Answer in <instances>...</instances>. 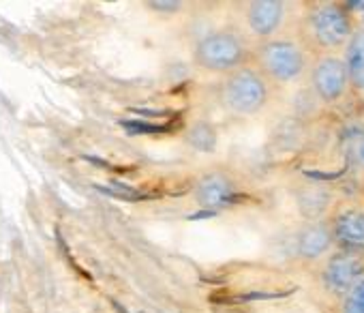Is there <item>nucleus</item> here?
<instances>
[{
    "label": "nucleus",
    "mask_w": 364,
    "mask_h": 313,
    "mask_svg": "<svg viewBox=\"0 0 364 313\" xmlns=\"http://www.w3.org/2000/svg\"><path fill=\"white\" fill-rule=\"evenodd\" d=\"M358 28L360 24L349 3L319 0V3L304 5L296 35L311 56H328L343 54Z\"/></svg>",
    "instance_id": "obj_1"
},
{
    "label": "nucleus",
    "mask_w": 364,
    "mask_h": 313,
    "mask_svg": "<svg viewBox=\"0 0 364 313\" xmlns=\"http://www.w3.org/2000/svg\"><path fill=\"white\" fill-rule=\"evenodd\" d=\"M191 56L200 71L225 78L251 63L253 41L242 33L240 26H219L204 33L193 43Z\"/></svg>",
    "instance_id": "obj_2"
},
{
    "label": "nucleus",
    "mask_w": 364,
    "mask_h": 313,
    "mask_svg": "<svg viewBox=\"0 0 364 313\" xmlns=\"http://www.w3.org/2000/svg\"><path fill=\"white\" fill-rule=\"evenodd\" d=\"M313 56L296 33H283L274 39L253 43L251 63L277 86H291L306 80Z\"/></svg>",
    "instance_id": "obj_3"
},
{
    "label": "nucleus",
    "mask_w": 364,
    "mask_h": 313,
    "mask_svg": "<svg viewBox=\"0 0 364 313\" xmlns=\"http://www.w3.org/2000/svg\"><path fill=\"white\" fill-rule=\"evenodd\" d=\"M277 86L253 65H245L217 84V99L225 112L238 118L262 114L274 99Z\"/></svg>",
    "instance_id": "obj_4"
},
{
    "label": "nucleus",
    "mask_w": 364,
    "mask_h": 313,
    "mask_svg": "<svg viewBox=\"0 0 364 313\" xmlns=\"http://www.w3.org/2000/svg\"><path fill=\"white\" fill-rule=\"evenodd\" d=\"M306 86L313 90L321 107L338 105L347 95H351L347 67L343 54L313 56L311 69L306 75Z\"/></svg>",
    "instance_id": "obj_5"
},
{
    "label": "nucleus",
    "mask_w": 364,
    "mask_h": 313,
    "mask_svg": "<svg viewBox=\"0 0 364 313\" xmlns=\"http://www.w3.org/2000/svg\"><path fill=\"white\" fill-rule=\"evenodd\" d=\"M319 287L334 300V304L364 279V253L334 249L317 268Z\"/></svg>",
    "instance_id": "obj_6"
},
{
    "label": "nucleus",
    "mask_w": 364,
    "mask_h": 313,
    "mask_svg": "<svg viewBox=\"0 0 364 313\" xmlns=\"http://www.w3.org/2000/svg\"><path fill=\"white\" fill-rule=\"evenodd\" d=\"M240 28L253 41H268L285 33L289 5L283 0H249L238 5Z\"/></svg>",
    "instance_id": "obj_7"
},
{
    "label": "nucleus",
    "mask_w": 364,
    "mask_h": 313,
    "mask_svg": "<svg viewBox=\"0 0 364 313\" xmlns=\"http://www.w3.org/2000/svg\"><path fill=\"white\" fill-rule=\"evenodd\" d=\"M334 249H336V243H334L328 217L317 219V221H304L291 238L294 260L302 266L317 268Z\"/></svg>",
    "instance_id": "obj_8"
},
{
    "label": "nucleus",
    "mask_w": 364,
    "mask_h": 313,
    "mask_svg": "<svg viewBox=\"0 0 364 313\" xmlns=\"http://www.w3.org/2000/svg\"><path fill=\"white\" fill-rule=\"evenodd\" d=\"M336 249L364 253V202L336 200L328 215Z\"/></svg>",
    "instance_id": "obj_9"
},
{
    "label": "nucleus",
    "mask_w": 364,
    "mask_h": 313,
    "mask_svg": "<svg viewBox=\"0 0 364 313\" xmlns=\"http://www.w3.org/2000/svg\"><path fill=\"white\" fill-rule=\"evenodd\" d=\"M193 198L202 208L217 211L232 204L238 198V183L221 170L204 174L193 189Z\"/></svg>",
    "instance_id": "obj_10"
},
{
    "label": "nucleus",
    "mask_w": 364,
    "mask_h": 313,
    "mask_svg": "<svg viewBox=\"0 0 364 313\" xmlns=\"http://www.w3.org/2000/svg\"><path fill=\"white\" fill-rule=\"evenodd\" d=\"M296 200H298V211L304 217V221L326 219L332 206L336 204L334 193L319 183H306L304 187H300L296 191Z\"/></svg>",
    "instance_id": "obj_11"
},
{
    "label": "nucleus",
    "mask_w": 364,
    "mask_h": 313,
    "mask_svg": "<svg viewBox=\"0 0 364 313\" xmlns=\"http://www.w3.org/2000/svg\"><path fill=\"white\" fill-rule=\"evenodd\" d=\"M343 60L347 67L351 95L364 99V26L362 24L355 31V35L351 37V41L347 43V48L343 52Z\"/></svg>",
    "instance_id": "obj_12"
},
{
    "label": "nucleus",
    "mask_w": 364,
    "mask_h": 313,
    "mask_svg": "<svg viewBox=\"0 0 364 313\" xmlns=\"http://www.w3.org/2000/svg\"><path fill=\"white\" fill-rule=\"evenodd\" d=\"M343 148L349 161L355 168L364 170V124H358L343 135Z\"/></svg>",
    "instance_id": "obj_13"
},
{
    "label": "nucleus",
    "mask_w": 364,
    "mask_h": 313,
    "mask_svg": "<svg viewBox=\"0 0 364 313\" xmlns=\"http://www.w3.org/2000/svg\"><path fill=\"white\" fill-rule=\"evenodd\" d=\"M334 313H364V279L334 304Z\"/></svg>",
    "instance_id": "obj_14"
},
{
    "label": "nucleus",
    "mask_w": 364,
    "mask_h": 313,
    "mask_svg": "<svg viewBox=\"0 0 364 313\" xmlns=\"http://www.w3.org/2000/svg\"><path fill=\"white\" fill-rule=\"evenodd\" d=\"M215 139H217L215 129H213L208 122H198V124H193V129L189 131V142H191L196 148H200V150H210V148L215 146Z\"/></svg>",
    "instance_id": "obj_15"
},
{
    "label": "nucleus",
    "mask_w": 364,
    "mask_h": 313,
    "mask_svg": "<svg viewBox=\"0 0 364 313\" xmlns=\"http://www.w3.org/2000/svg\"><path fill=\"white\" fill-rule=\"evenodd\" d=\"M187 5L176 0V3H150V9L152 11H159V14H165V16H176L178 11H182Z\"/></svg>",
    "instance_id": "obj_16"
}]
</instances>
